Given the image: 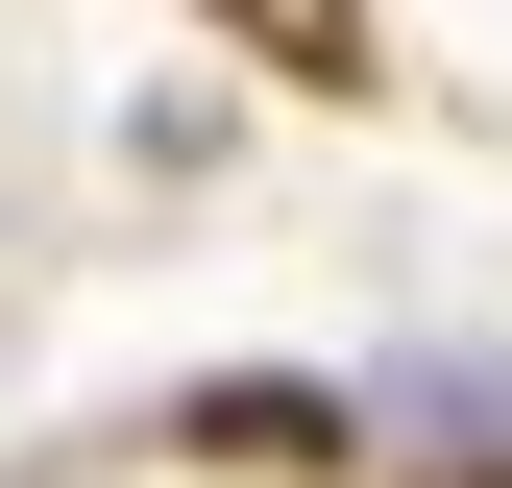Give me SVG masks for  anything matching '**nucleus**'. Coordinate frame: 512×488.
Listing matches in <instances>:
<instances>
[{
  "mask_svg": "<svg viewBox=\"0 0 512 488\" xmlns=\"http://www.w3.org/2000/svg\"><path fill=\"white\" fill-rule=\"evenodd\" d=\"M244 25H269L293 74H366V25H342V0H244Z\"/></svg>",
  "mask_w": 512,
  "mask_h": 488,
  "instance_id": "1",
  "label": "nucleus"
}]
</instances>
